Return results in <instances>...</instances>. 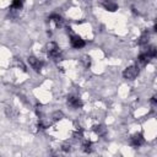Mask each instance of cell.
<instances>
[{
    "mask_svg": "<svg viewBox=\"0 0 157 157\" xmlns=\"http://www.w3.org/2000/svg\"><path fill=\"white\" fill-rule=\"evenodd\" d=\"M45 50H47V54L50 59H53V60L61 59V50H60L59 45L55 42H49L45 45Z\"/></svg>",
    "mask_w": 157,
    "mask_h": 157,
    "instance_id": "obj_1",
    "label": "cell"
},
{
    "mask_svg": "<svg viewBox=\"0 0 157 157\" xmlns=\"http://www.w3.org/2000/svg\"><path fill=\"white\" fill-rule=\"evenodd\" d=\"M139 71H140V70H139V66H136V65H130V66H128V67L124 69L123 76H124V78H126V80H134V78L137 77Z\"/></svg>",
    "mask_w": 157,
    "mask_h": 157,
    "instance_id": "obj_2",
    "label": "cell"
},
{
    "mask_svg": "<svg viewBox=\"0 0 157 157\" xmlns=\"http://www.w3.org/2000/svg\"><path fill=\"white\" fill-rule=\"evenodd\" d=\"M144 142H145V137L141 132H135L130 137V145L132 147H140L141 145H144Z\"/></svg>",
    "mask_w": 157,
    "mask_h": 157,
    "instance_id": "obj_3",
    "label": "cell"
},
{
    "mask_svg": "<svg viewBox=\"0 0 157 157\" xmlns=\"http://www.w3.org/2000/svg\"><path fill=\"white\" fill-rule=\"evenodd\" d=\"M27 61H28L29 66H31L34 71H37V72H39V71L42 70V67H43V63H42L39 59H37L36 56H28V58H27Z\"/></svg>",
    "mask_w": 157,
    "mask_h": 157,
    "instance_id": "obj_4",
    "label": "cell"
},
{
    "mask_svg": "<svg viewBox=\"0 0 157 157\" xmlns=\"http://www.w3.org/2000/svg\"><path fill=\"white\" fill-rule=\"evenodd\" d=\"M70 44H71L72 48L80 49V48H83L86 43H85V40H83L81 37H78V36H76V34H72V36L70 37Z\"/></svg>",
    "mask_w": 157,
    "mask_h": 157,
    "instance_id": "obj_5",
    "label": "cell"
},
{
    "mask_svg": "<svg viewBox=\"0 0 157 157\" xmlns=\"http://www.w3.org/2000/svg\"><path fill=\"white\" fill-rule=\"evenodd\" d=\"M67 104L72 109H78V108L82 107V101L77 96H69L67 97Z\"/></svg>",
    "mask_w": 157,
    "mask_h": 157,
    "instance_id": "obj_6",
    "label": "cell"
},
{
    "mask_svg": "<svg viewBox=\"0 0 157 157\" xmlns=\"http://www.w3.org/2000/svg\"><path fill=\"white\" fill-rule=\"evenodd\" d=\"M48 20H49V22L54 23L55 27H61V26L64 25V18H63L60 15H58V13H52V15L48 17Z\"/></svg>",
    "mask_w": 157,
    "mask_h": 157,
    "instance_id": "obj_7",
    "label": "cell"
},
{
    "mask_svg": "<svg viewBox=\"0 0 157 157\" xmlns=\"http://www.w3.org/2000/svg\"><path fill=\"white\" fill-rule=\"evenodd\" d=\"M150 60H151V58H150L145 52H142V53L137 56V61H139V64H140V65H142V66L147 65V64L150 63Z\"/></svg>",
    "mask_w": 157,
    "mask_h": 157,
    "instance_id": "obj_8",
    "label": "cell"
},
{
    "mask_svg": "<svg viewBox=\"0 0 157 157\" xmlns=\"http://www.w3.org/2000/svg\"><path fill=\"white\" fill-rule=\"evenodd\" d=\"M145 53H146L151 59H152V58H156V59H157V47H155V45H150V47L146 48Z\"/></svg>",
    "mask_w": 157,
    "mask_h": 157,
    "instance_id": "obj_9",
    "label": "cell"
},
{
    "mask_svg": "<svg viewBox=\"0 0 157 157\" xmlns=\"http://www.w3.org/2000/svg\"><path fill=\"white\" fill-rule=\"evenodd\" d=\"M93 131H94L98 136H104L105 132H107V129H105L103 125L98 124V125H94V126H93Z\"/></svg>",
    "mask_w": 157,
    "mask_h": 157,
    "instance_id": "obj_10",
    "label": "cell"
},
{
    "mask_svg": "<svg viewBox=\"0 0 157 157\" xmlns=\"http://www.w3.org/2000/svg\"><path fill=\"white\" fill-rule=\"evenodd\" d=\"M148 39H150V34H148V32H142V34L139 37L137 43H139L140 45H145V44H147Z\"/></svg>",
    "mask_w": 157,
    "mask_h": 157,
    "instance_id": "obj_11",
    "label": "cell"
},
{
    "mask_svg": "<svg viewBox=\"0 0 157 157\" xmlns=\"http://www.w3.org/2000/svg\"><path fill=\"white\" fill-rule=\"evenodd\" d=\"M102 5H103V7H104L105 10H109V11H115V10H118V5H117L115 2H112V1H105V2H103Z\"/></svg>",
    "mask_w": 157,
    "mask_h": 157,
    "instance_id": "obj_12",
    "label": "cell"
},
{
    "mask_svg": "<svg viewBox=\"0 0 157 157\" xmlns=\"http://www.w3.org/2000/svg\"><path fill=\"white\" fill-rule=\"evenodd\" d=\"M82 151H83L85 153H91V152L93 151V145H92V142H91V141H85V142L82 144Z\"/></svg>",
    "mask_w": 157,
    "mask_h": 157,
    "instance_id": "obj_13",
    "label": "cell"
},
{
    "mask_svg": "<svg viewBox=\"0 0 157 157\" xmlns=\"http://www.w3.org/2000/svg\"><path fill=\"white\" fill-rule=\"evenodd\" d=\"M22 6H23V2H22V1H20V0H15V1L11 2L10 9H11L12 11H17V10H20Z\"/></svg>",
    "mask_w": 157,
    "mask_h": 157,
    "instance_id": "obj_14",
    "label": "cell"
},
{
    "mask_svg": "<svg viewBox=\"0 0 157 157\" xmlns=\"http://www.w3.org/2000/svg\"><path fill=\"white\" fill-rule=\"evenodd\" d=\"M81 64H82L86 69H88V67L91 66V58H90L88 55H83V56L81 58Z\"/></svg>",
    "mask_w": 157,
    "mask_h": 157,
    "instance_id": "obj_15",
    "label": "cell"
},
{
    "mask_svg": "<svg viewBox=\"0 0 157 157\" xmlns=\"http://www.w3.org/2000/svg\"><path fill=\"white\" fill-rule=\"evenodd\" d=\"M52 118H53V120H54V121L60 120V119L63 118V113H61V112H55V113L53 114V117H52Z\"/></svg>",
    "mask_w": 157,
    "mask_h": 157,
    "instance_id": "obj_16",
    "label": "cell"
},
{
    "mask_svg": "<svg viewBox=\"0 0 157 157\" xmlns=\"http://www.w3.org/2000/svg\"><path fill=\"white\" fill-rule=\"evenodd\" d=\"M61 151L63 152H70L71 151V145L70 144H64L61 146Z\"/></svg>",
    "mask_w": 157,
    "mask_h": 157,
    "instance_id": "obj_17",
    "label": "cell"
},
{
    "mask_svg": "<svg viewBox=\"0 0 157 157\" xmlns=\"http://www.w3.org/2000/svg\"><path fill=\"white\" fill-rule=\"evenodd\" d=\"M151 103L153 105H157V93H155L152 97H151Z\"/></svg>",
    "mask_w": 157,
    "mask_h": 157,
    "instance_id": "obj_18",
    "label": "cell"
},
{
    "mask_svg": "<svg viewBox=\"0 0 157 157\" xmlns=\"http://www.w3.org/2000/svg\"><path fill=\"white\" fill-rule=\"evenodd\" d=\"M153 29L157 32V18H156V21H155V25H153Z\"/></svg>",
    "mask_w": 157,
    "mask_h": 157,
    "instance_id": "obj_19",
    "label": "cell"
}]
</instances>
